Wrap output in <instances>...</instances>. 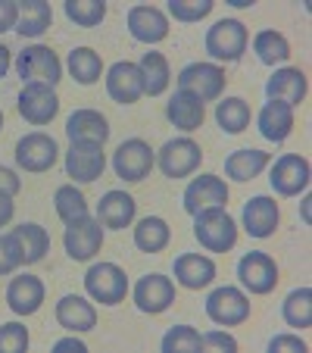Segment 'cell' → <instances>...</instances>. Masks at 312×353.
I'll list each match as a JSON object with an SVG mask.
<instances>
[{
  "label": "cell",
  "mask_w": 312,
  "mask_h": 353,
  "mask_svg": "<svg viewBox=\"0 0 312 353\" xmlns=\"http://www.w3.org/2000/svg\"><path fill=\"white\" fill-rule=\"evenodd\" d=\"M194 238L209 250V254H225L238 244V222L225 213V207L203 210L194 216Z\"/></svg>",
  "instance_id": "1"
},
{
  "label": "cell",
  "mask_w": 312,
  "mask_h": 353,
  "mask_svg": "<svg viewBox=\"0 0 312 353\" xmlns=\"http://www.w3.org/2000/svg\"><path fill=\"white\" fill-rule=\"evenodd\" d=\"M247 41H250V34H247V26L240 19H219L213 28H206L203 47L213 60L234 63L244 57Z\"/></svg>",
  "instance_id": "2"
},
{
  "label": "cell",
  "mask_w": 312,
  "mask_h": 353,
  "mask_svg": "<svg viewBox=\"0 0 312 353\" xmlns=\"http://www.w3.org/2000/svg\"><path fill=\"white\" fill-rule=\"evenodd\" d=\"M85 291L87 297L103 303V307H116L128 294V279L116 263H94L85 272Z\"/></svg>",
  "instance_id": "3"
},
{
  "label": "cell",
  "mask_w": 312,
  "mask_h": 353,
  "mask_svg": "<svg viewBox=\"0 0 312 353\" xmlns=\"http://www.w3.org/2000/svg\"><path fill=\"white\" fill-rule=\"evenodd\" d=\"M16 69H19V79L25 81V85H50L54 88L56 81L63 79L60 57L44 44L25 47V50L16 57Z\"/></svg>",
  "instance_id": "4"
},
{
  "label": "cell",
  "mask_w": 312,
  "mask_h": 353,
  "mask_svg": "<svg viewBox=\"0 0 312 353\" xmlns=\"http://www.w3.org/2000/svg\"><path fill=\"white\" fill-rule=\"evenodd\" d=\"M200 160H203V150L194 138H172L156 154V166L166 179H187L200 169Z\"/></svg>",
  "instance_id": "5"
},
{
  "label": "cell",
  "mask_w": 312,
  "mask_h": 353,
  "mask_svg": "<svg viewBox=\"0 0 312 353\" xmlns=\"http://www.w3.org/2000/svg\"><path fill=\"white\" fill-rule=\"evenodd\" d=\"M206 316H209L216 325L234 328L250 319V300H247L244 291H238V288H231V285L216 288V291L206 297Z\"/></svg>",
  "instance_id": "6"
},
{
  "label": "cell",
  "mask_w": 312,
  "mask_h": 353,
  "mask_svg": "<svg viewBox=\"0 0 312 353\" xmlns=\"http://www.w3.org/2000/svg\"><path fill=\"white\" fill-rule=\"evenodd\" d=\"M153 163H156V154L150 150V144H147L144 138L122 141V144L116 147V154H113L116 175L125 179V181H144L147 175H150Z\"/></svg>",
  "instance_id": "7"
},
{
  "label": "cell",
  "mask_w": 312,
  "mask_h": 353,
  "mask_svg": "<svg viewBox=\"0 0 312 353\" xmlns=\"http://www.w3.org/2000/svg\"><path fill=\"white\" fill-rule=\"evenodd\" d=\"M175 81H178V91L194 94V97H200L206 103V100H219L222 97L228 79L219 66H213V63H191V66L181 69Z\"/></svg>",
  "instance_id": "8"
},
{
  "label": "cell",
  "mask_w": 312,
  "mask_h": 353,
  "mask_svg": "<svg viewBox=\"0 0 312 353\" xmlns=\"http://www.w3.org/2000/svg\"><path fill=\"white\" fill-rule=\"evenodd\" d=\"M69 260L75 263H87L94 254H100L103 247V225L91 216H81L75 222H66V234H63Z\"/></svg>",
  "instance_id": "9"
},
{
  "label": "cell",
  "mask_w": 312,
  "mask_h": 353,
  "mask_svg": "<svg viewBox=\"0 0 312 353\" xmlns=\"http://www.w3.org/2000/svg\"><path fill=\"white\" fill-rule=\"evenodd\" d=\"M107 169V154L103 144H91V141H72V147L66 150V175L81 185H91L103 175Z\"/></svg>",
  "instance_id": "10"
},
{
  "label": "cell",
  "mask_w": 312,
  "mask_h": 353,
  "mask_svg": "<svg viewBox=\"0 0 312 353\" xmlns=\"http://www.w3.org/2000/svg\"><path fill=\"white\" fill-rule=\"evenodd\" d=\"M181 203L191 216L203 213V210H216V207H225L228 203V185L213 172H203L197 179H191V185L185 188L181 194Z\"/></svg>",
  "instance_id": "11"
},
{
  "label": "cell",
  "mask_w": 312,
  "mask_h": 353,
  "mask_svg": "<svg viewBox=\"0 0 312 353\" xmlns=\"http://www.w3.org/2000/svg\"><path fill=\"white\" fill-rule=\"evenodd\" d=\"M238 279L250 294H272L278 285V266L269 254L250 250L238 260Z\"/></svg>",
  "instance_id": "12"
},
{
  "label": "cell",
  "mask_w": 312,
  "mask_h": 353,
  "mask_svg": "<svg viewBox=\"0 0 312 353\" xmlns=\"http://www.w3.org/2000/svg\"><path fill=\"white\" fill-rule=\"evenodd\" d=\"M309 179H312L309 160H306V157H300V154L278 157V160H275V166H272V175H269L275 194H281V197H297L300 191H306V188H309Z\"/></svg>",
  "instance_id": "13"
},
{
  "label": "cell",
  "mask_w": 312,
  "mask_h": 353,
  "mask_svg": "<svg viewBox=\"0 0 312 353\" xmlns=\"http://www.w3.org/2000/svg\"><path fill=\"white\" fill-rule=\"evenodd\" d=\"M132 294H134V307H138L141 313L160 316L175 303V281L160 272H150V275H144V279H138Z\"/></svg>",
  "instance_id": "14"
},
{
  "label": "cell",
  "mask_w": 312,
  "mask_h": 353,
  "mask_svg": "<svg viewBox=\"0 0 312 353\" xmlns=\"http://www.w3.org/2000/svg\"><path fill=\"white\" fill-rule=\"evenodd\" d=\"M56 157H60V147L44 132H32L25 138H19V144H16V163L25 172H47V169H54Z\"/></svg>",
  "instance_id": "15"
},
{
  "label": "cell",
  "mask_w": 312,
  "mask_h": 353,
  "mask_svg": "<svg viewBox=\"0 0 312 353\" xmlns=\"http://www.w3.org/2000/svg\"><path fill=\"white\" fill-rule=\"evenodd\" d=\"M16 110L32 125H47V122L60 113V97H56V91L50 85H25L19 91Z\"/></svg>",
  "instance_id": "16"
},
{
  "label": "cell",
  "mask_w": 312,
  "mask_h": 353,
  "mask_svg": "<svg viewBox=\"0 0 312 353\" xmlns=\"http://www.w3.org/2000/svg\"><path fill=\"white\" fill-rule=\"evenodd\" d=\"M125 22H128L132 38L141 41V44H160V41H166V34H169L166 13L156 7H147V3H138V7L128 10Z\"/></svg>",
  "instance_id": "17"
},
{
  "label": "cell",
  "mask_w": 312,
  "mask_h": 353,
  "mask_svg": "<svg viewBox=\"0 0 312 353\" xmlns=\"http://www.w3.org/2000/svg\"><path fill=\"white\" fill-rule=\"evenodd\" d=\"M107 94L116 103H122V107L138 103L141 94H144V79H141L138 63H128V60L113 63L107 72Z\"/></svg>",
  "instance_id": "18"
},
{
  "label": "cell",
  "mask_w": 312,
  "mask_h": 353,
  "mask_svg": "<svg viewBox=\"0 0 312 353\" xmlns=\"http://www.w3.org/2000/svg\"><path fill=\"white\" fill-rule=\"evenodd\" d=\"M306 91H309V81H306V72L297 66H281L272 72V79L266 81V97L269 100H281L287 107H297L306 100Z\"/></svg>",
  "instance_id": "19"
},
{
  "label": "cell",
  "mask_w": 312,
  "mask_h": 353,
  "mask_svg": "<svg viewBox=\"0 0 312 353\" xmlns=\"http://www.w3.org/2000/svg\"><path fill=\"white\" fill-rule=\"evenodd\" d=\"M244 232L250 238H272L275 228H278V203L266 194H259V197H250L244 203Z\"/></svg>",
  "instance_id": "20"
},
{
  "label": "cell",
  "mask_w": 312,
  "mask_h": 353,
  "mask_svg": "<svg viewBox=\"0 0 312 353\" xmlns=\"http://www.w3.org/2000/svg\"><path fill=\"white\" fill-rule=\"evenodd\" d=\"M172 272L175 281L187 291H200V288H209L216 279V263L203 254H181L175 256L172 263Z\"/></svg>",
  "instance_id": "21"
},
{
  "label": "cell",
  "mask_w": 312,
  "mask_h": 353,
  "mask_svg": "<svg viewBox=\"0 0 312 353\" xmlns=\"http://www.w3.org/2000/svg\"><path fill=\"white\" fill-rule=\"evenodd\" d=\"M7 303L16 316H34L44 303V281L38 275H16L7 288Z\"/></svg>",
  "instance_id": "22"
},
{
  "label": "cell",
  "mask_w": 312,
  "mask_h": 353,
  "mask_svg": "<svg viewBox=\"0 0 312 353\" xmlns=\"http://www.w3.org/2000/svg\"><path fill=\"white\" fill-rule=\"evenodd\" d=\"M138 203L125 191H107L97 203V222L103 228H128L134 222Z\"/></svg>",
  "instance_id": "23"
},
{
  "label": "cell",
  "mask_w": 312,
  "mask_h": 353,
  "mask_svg": "<svg viewBox=\"0 0 312 353\" xmlns=\"http://www.w3.org/2000/svg\"><path fill=\"white\" fill-rule=\"evenodd\" d=\"M56 322L72 334L91 332V328L97 325V310H94V303H87L85 297H79V294H66V297H60V303H56Z\"/></svg>",
  "instance_id": "24"
},
{
  "label": "cell",
  "mask_w": 312,
  "mask_h": 353,
  "mask_svg": "<svg viewBox=\"0 0 312 353\" xmlns=\"http://www.w3.org/2000/svg\"><path fill=\"white\" fill-rule=\"evenodd\" d=\"M69 141H91V144H107L110 138V122L97 110H75L66 119Z\"/></svg>",
  "instance_id": "25"
},
{
  "label": "cell",
  "mask_w": 312,
  "mask_h": 353,
  "mask_svg": "<svg viewBox=\"0 0 312 353\" xmlns=\"http://www.w3.org/2000/svg\"><path fill=\"white\" fill-rule=\"evenodd\" d=\"M256 125H259V134L266 141L281 144V141H287V134L293 132V107H287L281 100H269L266 107L259 110Z\"/></svg>",
  "instance_id": "26"
},
{
  "label": "cell",
  "mask_w": 312,
  "mask_h": 353,
  "mask_svg": "<svg viewBox=\"0 0 312 353\" xmlns=\"http://www.w3.org/2000/svg\"><path fill=\"white\" fill-rule=\"evenodd\" d=\"M166 119L172 122L175 128H181V132H194V128H200L206 119L203 100L187 91H175V97L166 103Z\"/></svg>",
  "instance_id": "27"
},
{
  "label": "cell",
  "mask_w": 312,
  "mask_h": 353,
  "mask_svg": "<svg viewBox=\"0 0 312 353\" xmlns=\"http://www.w3.org/2000/svg\"><path fill=\"white\" fill-rule=\"evenodd\" d=\"M10 234H13L16 244H19V254H22L25 266L41 263L47 256V250H50V234H47V228L38 225V222H22V225H16Z\"/></svg>",
  "instance_id": "28"
},
{
  "label": "cell",
  "mask_w": 312,
  "mask_h": 353,
  "mask_svg": "<svg viewBox=\"0 0 312 353\" xmlns=\"http://www.w3.org/2000/svg\"><path fill=\"white\" fill-rule=\"evenodd\" d=\"M169 238H172V232H169V222L163 219V216H144V219L134 225V247L144 250V254H160V250H166Z\"/></svg>",
  "instance_id": "29"
},
{
  "label": "cell",
  "mask_w": 312,
  "mask_h": 353,
  "mask_svg": "<svg viewBox=\"0 0 312 353\" xmlns=\"http://www.w3.org/2000/svg\"><path fill=\"white\" fill-rule=\"evenodd\" d=\"M269 160H272V157H269L266 150H250V147H247V150H234L225 160V175L234 181H253L269 166Z\"/></svg>",
  "instance_id": "30"
},
{
  "label": "cell",
  "mask_w": 312,
  "mask_h": 353,
  "mask_svg": "<svg viewBox=\"0 0 312 353\" xmlns=\"http://www.w3.org/2000/svg\"><path fill=\"white\" fill-rule=\"evenodd\" d=\"M253 54L259 57L262 66H278V63L291 60V41L275 28H266V32H259L253 38Z\"/></svg>",
  "instance_id": "31"
},
{
  "label": "cell",
  "mask_w": 312,
  "mask_h": 353,
  "mask_svg": "<svg viewBox=\"0 0 312 353\" xmlns=\"http://www.w3.org/2000/svg\"><path fill=\"white\" fill-rule=\"evenodd\" d=\"M50 22H54L50 3H44V0H25V3H19L16 32H19L22 38H38V34H44L47 28H50Z\"/></svg>",
  "instance_id": "32"
},
{
  "label": "cell",
  "mask_w": 312,
  "mask_h": 353,
  "mask_svg": "<svg viewBox=\"0 0 312 353\" xmlns=\"http://www.w3.org/2000/svg\"><path fill=\"white\" fill-rule=\"evenodd\" d=\"M138 69H141V79H144V94H150V97H160L169 88V81H172V75H169V60L163 54H156V50L141 57Z\"/></svg>",
  "instance_id": "33"
},
{
  "label": "cell",
  "mask_w": 312,
  "mask_h": 353,
  "mask_svg": "<svg viewBox=\"0 0 312 353\" xmlns=\"http://www.w3.org/2000/svg\"><path fill=\"white\" fill-rule=\"evenodd\" d=\"M216 122L225 134H240L250 125V103L244 97H225L216 103Z\"/></svg>",
  "instance_id": "34"
},
{
  "label": "cell",
  "mask_w": 312,
  "mask_h": 353,
  "mask_svg": "<svg viewBox=\"0 0 312 353\" xmlns=\"http://www.w3.org/2000/svg\"><path fill=\"white\" fill-rule=\"evenodd\" d=\"M100 72H103V60L94 47H75L69 54V75H72L79 85H94L100 81Z\"/></svg>",
  "instance_id": "35"
},
{
  "label": "cell",
  "mask_w": 312,
  "mask_h": 353,
  "mask_svg": "<svg viewBox=\"0 0 312 353\" xmlns=\"http://www.w3.org/2000/svg\"><path fill=\"white\" fill-rule=\"evenodd\" d=\"M281 319L291 328H309L312 325V291L309 288H297L284 297L281 303Z\"/></svg>",
  "instance_id": "36"
},
{
  "label": "cell",
  "mask_w": 312,
  "mask_h": 353,
  "mask_svg": "<svg viewBox=\"0 0 312 353\" xmlns=\"http://www.w3.org/2000/svg\"><path fill=\"white\" fill-rule=\"evenodd\" d=\"M54 207L63 222H75L81 216H87V197L75 185H60L54 191Z\"/></svg>",
  "instance_id": "37"
},
{
  "label": "cell",
  "mask_w": 312,
  "mask_h": 353,
  "mask_svg": "<svg viewBox=\"0 0 312 353\" xmlns=\"http://www.w3.org/2000/svg\"><path fill=\"white\" fill-rule=\"evenodd\" d=\"M66 16L75 26L94 28L107 16V3H103V0H66Z\"/></svg>",
  "instance_id": "38"
},
{
  "label": "cell",
  "mask_w": 312,
  "mask_h": 353,
  "mask_svg": "<svg viewBox=\"0 0 312 353\" xmlns=\"http://www.w3.org/2000/svg\"><path fill=\"white\" fill-rule=\"evenodd\" d=\"M160 347H163V353H197V350H203L200 334L194 332L191 325H172L166 334H163Z\"/></svg>",
  "instance_id": "39"
},
{
  "label": "cell",
  "mask_w": 312,
  "mask_h": 353,
  "mask_svg": "<svg viewBox=\"0 0 312 353\" xmlns=\"http://www.w3.org/2000/svg\"><path fill=\"white\" fill-rule=\"evenodd\" d=\"M213 0H169V13L175 22H200L213 13Z\"/></svg>",
  "instance_id": "40"
},
{
  "label": "cell",
  "mask_w": 312,
  "mask_h": 353,
  "mask_svg": "<svg viewBox=\"0 0 312 353\" xmlns=\"http://www.w3.org/2000/svg\"><path fill=\"white\" fill-rule=\"evenodd\" d=\"M28 350V328L22 322L0 325V353H22Z\"/></svg>",
  "instance_id": "41"
},
{
  "label": "cell",
  "mask_w": 312,
  "mask_h": 353,
  "mask_svg": "<svg viewBox=\"0 0 312 353\" xmlns=\"http://www.w3.org/2000/svg\"><path fill=\"white\" fill-rule=\"evenodd\" d=\"M22 266V254L13 234H0V275H10Z\"/></svg>",
  "instance_id": "42"
},
{
  "label": "cell",
  "mask_w": 312,
  "mask_h": 353,
  "mask_svg": "<svg viewBox=\"0 0 312 353\" xmlns=\"http://www.w3.org/2000/svg\"><path fill=\"white\" fill-rule=\"evenodd\" d=\"M200 344H203V350H228V353L238 350V341H234L231 334H225V332L203 334V338H200Z\"/></svg>",
  "instance_id": "43"
},
{
  "label": "cell",
  "mask_w": 312,
  "mask_h": 353,
  "mask_svg": "<svg viewBox=\"0 0 312 353\" xmlns=\"http://www.w3.org/2000/svg\"><path fill=\"white\" fill-rule=\"evenodd\" d=\"M269 353H306V344L297 334H278L269 341Z\"/></svg>",
  "instance_id": "44"
},
{
  "label": "cell",
  "mask_w": 312,
  "mask_h": 353,
  "mask_svg": "<svg viewBox=\"0 0 312 353\" xmlns=\"http://www.w3.org/2000/svg\"><path fill=\"white\" fill-rule=\"evenodd\" d=\"M16 22H19V3L16 0H0V34L10 32V28L16 32Z\"/></svg>",
  "instance_id": "45"
},
{
  "label": "cell",
  "mask_w": 312,
  "mask_h": 353,
  "mask_svg": "<svg viewBox=\"0 0 312 353\" xmlns=\"http://www.w3.org/2000/svg\"><path fill=\"white\" fill-rule=\"evenodd\" d=\"M19 188H22V181H19V175L13 172V169H7V166H0V191L3 194H19Z\"/></svg>",
  "instance_id": "46"
},
{
  "label": "cell",
  "mask_w": 312,
  "mask_h": 353,
  "mask_svg": "<svg viewBox=\"0 0 312 353\" xmlns=\"http://www.w3.org/2000/svg\"><path fill=\"white\" fill-rule=\"evenodd\" d=\"M13 213H16V203H13V197H10V194H3V191H0V228H3L10 219H13Z\"/></svg>",
  "instance_id": "47"
},
{
  "label": "cell",
  "mask_w": 312,
  "mask_h": 353,
  "mask_svg": "<svg viewBox=\"0 0 312 353\" xmlns=\"http://www.w3.org/2000/svg\"><path fill=\"white\" fill-rule=\"evenodd\" d=\"M54 350H56V353H60V350L87 353V344H85V341H81V338H75V334H72V338H63V341H56V344H54Z\"/></svg>",
  "instance_id": "48"
},
{
  "label": "cell",
  "mask_w": 312,
  "mask_h": 353,
  "mask_svg": "<svg viewBox=\"0 0 312 353\" xmlns=\"http://www.w3.org/2000/svg\"><path fill=\"white\" fill-rule=\"evenodd\" d=\"M7 69H10V47L0 44V79L7 75Z\"/></svg>",
  "instance_id": "49"
},
{
  "label": "cell",
  "mask_w": 312,
  "mask_h": 353,
  "mask_svg": "<svg viewBox=\"0 0 312 353\" xmlns=\"http://www.w3.org/2000/svg\"><path fill=\"white\" fill-rule=\"evenodd\" d=\"M309 203H312V200L303 197V219H306V222H309Z\"/></svg>",
  "instance_id": "50"
},
{
  "label": "cell",
  "mask_w": 312,
  "mask_h": 353,
  "mask_svg": "<svg viewBox=\"0 0 312 353\" xmlns=\"http://www.w3.org/2000/svg\"><path fill=\"white\" fill-rule=\"evenodd\" d=\"M0 128H3V113H0Z\"/></svg>",
  "instance_id": "51"
}]
</instances>
